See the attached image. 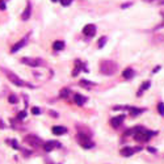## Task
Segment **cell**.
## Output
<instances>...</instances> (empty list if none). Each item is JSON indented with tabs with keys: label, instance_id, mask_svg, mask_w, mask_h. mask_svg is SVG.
Masks as SVG:
<instances>
[{
	"label": "cell",
	"instance_id": "cell-1",
	"mask_svg": "<svg viewBox=\"0 0 164 164\" xmlns=\"http://www.w3.org/2000/svg\"><path fill=\"white\" fill-rule=\"evenodd\" d=\"M100 71L104 75H113L117 71V64L113 60H103L100 64Z\"/></svg>",
	"mask_w": 164,
	"mask_h": 164
},
{
	"label": "cell",
	"instance_id": "cell-2",
	"mask_svg": "<svg viewBox=\"0 0 164 164\" xmlns=\"http://www.w3.org/2000/svg\"><path fill=\"white\" fill-rule=\"evenodd\" d=\"M3 71H4V74H5V76L8 78L11 82L12 83H14L16 85H19V87H29V88H32L33 85H30V84H28L26 82H24V80H21L19 76H17L16 74H13L12 71H9V70H7V68H3Z\"/></svg>",
	"mask_w": 164,
	"mask_h": 164
},
{
	"label": "cell",
	"instance_id": "cell-3",
	"mask_svg": "<svg viewBox=\"0 0 164 164\" xmlns=\"http://www.w3.org/2000/svg\"><path fill=\"white\" fill-rule=\"evenodd\" d=\"M76 139L80 143V146L84 148H92L93 147V142H91L89 139V135H87V134H83V133H79L78 137H76Z\"/></svg>",
	"mask_w": 164,
	"mask_h": 164
},
{
	"label": "cell",
	"instance_id": "cell-4",
	"mask_svg": "<svg viewBox=\"0 0 164 164\" xmlns=\"http://www.w3.org/2000/svg\"><path fill=\"white\" fill-rule=\"evenodd\" d=\"M29 146H32V147H39V146H43L41 138H38L37 135H33V134H29V135L25 137L24 139Z\"/></svg>",
	"mask_w": 164,
	"mask_h": 164
},
{
	"label": "cell",
	"instance_id": "cell-5",
	"mask_svg": "<svg viewBox=\"0 0 164 164\" xmlns=\"http://www.w3.org/2000/svg\"><path fill=\"white\" fill-rule=\"evenodd\" d=\"M21 62H23L24 64L32 66V67H38V66H43V64H45L42 59H38V58H29V57L23 58Z\"/></svg>",
	"mask_w": 164,
	"mask_h": 164
},
{
	"label": "cell",
	"instance_id": "cell-6",
	"mask_svg": "<svg viewBox=\"0 0 164 164\" xmlns=\"http://www.w3.org/2000/svg\"><path fill=\"white\" fill-rule=\"evenodd\" d=\"M83 33H84L87 37H93V36L96 34V26H94L93 24L85 25L84 29H83Z\"/></svg>",
	"mask_w": 164,
	"mask_h": 164
},
{
	"label": "cell",
	"instance_id": "cell-7",
	"mask_svg": "<svg viewBox=\"0 0 164 164\" xmlns=\"http://www.w3.org/2000/svg\"><path fill=\"white\" fill-rule=\"evenodd\" d=\"M141 148L139 147H137V148H133V147H123L122 150H121V155L122 156H125V158H129V156H131L134 154V152H137V151H139Z\"/></svg>",
	"mask_w": 164,
	"mask_h": 164
},
{
	"label": "cell",
	"instance_id": "cell-8",
	"mask_svg": "<svg viewBox=\"0 0 164 164\" xmlns=\"http://www.w3.org/2000/svg\"><path fill=\"white\" fill-rule=\"evenodd\" d=\"M123 119H125V116H123V114L117 116V117H113V118L110 119V125L114 127V129H117V127L123 122Z\"/></svg>",
	"mask_w": 164,
	"mask_h": 164
},
{
	"label": "cell",
	"instance_id": "cell-9",
	"mask_svg": "<svg viewBox=\"0 0 164 164\" xmlns=\"http://www.w3.org/2000/svg\"><path fill=\"white\" fill-rule=\"evenodd\" d=\"M30 14H32V4H30V3H28V4H26V8H25V11L23 12V14H21V19H23L24 21H26V20H29Z\"/></svg>",
	"mask_w": 164,
	"mask_h": 164
},
{
	"label": "cell",
	"instance_id": "cell-10",
	"mask_svg": "<svg viewBox=\"0 0 164 164\" xmlns=\"http://www.w3.org/2000/svg\"><path fill=\"white\" fill-rule=\"evenodd\" d=\"M26 45V38H23V39H20L19 42L16 43V45H14L12 49H11V53H16V51H19V50L21 49V47L23 46H25Z\"/></svg>",
	"mask_w": 164,
	"mask_h": 164
},
{
	"label": "cell",
	"instance_id": "cell-11",
	"mask_svg": "<svg viewBox=\"0 0 164 164\" xmlns=\"http://www.w3.org/2000/svg\"><path fill=\"white\" fill-rule=\"evenodd\" d=\"M57 146H59V144L57 143V142H54V141H49V142H46V143L43 144V148H45V151L50 152V151H53L54 148L57 147Z\"/></svg>",
	"mask_w": 164,
	"mask_h": 164
},
{
	"label": "cell",
	"instance_id": "cell-12",
	"mask_svg": "<svg viewBox=\"0 0 164 164\" xmlns=\"http://www.w3.org/2000/svg\"><path fill=\"white\" fill-rule=\"evenodd\" d=\"M51 131H53V134H55V135H62V134L67 133V129L63 126H54Z\"/></svg>",
	"mask_w": 164,
	"mask_h": 164
},
{
	"label": "cell",
	"instance_id": "cell-13",
	"mask_svg": "<svg viewBox=\"0 0 164 164\" xmlns=\"http://www.w3.org/2000/svg\"><path fill=\"white\" fill-rule=\"evenodd\" d=\"M87 101V97H84V96H82V94H79V93H76L75 94V103L78 104V105H84V103Z\"/></svg>",
	"mask_w": 164,
	"mask_h": 164
},
{
	"label": "cell",
	"instance_id": "cell-14",
	"mask_svg": "<svg viewBox=\"0 0 164 164\" xmlns=\"http://www.w3.org/2000/svg\"><path fill=\"white\" fill-rule=\"evenodd\" d=\"M122 76H123V79H131L134 76L133 68H126V70L122 72Z\"/></svg>",
	"mask_w": 164,
	"mask_h": 164
},
{
	"label": "cell",
	"instance_id": "cell-15",
	"mask_svg": "<svg viewBox=\"0 0 164 164\" xmlns=\"http://www.w3.org/2000/svg\"><path fill=\"white\" fill-rule=\"evenodd\" d=\"M53 47H54L55 51H60V50L64 49V42L63 41H55V42H54V45H53Z\"/></svg>",
	"mask_w": 164,
	"mask_h": 164
},
{
	"label": "cell",
	"instance_id": "cell-16",
	"mask_svg": "<svg viewBox=\"0 0 164 164\" xmlns=\"http://www.w3.org/2000/svg\"><path fill=\"white\" fill-rule=\"evenodd\" d=\"M129 110H130V113H131V116H138V114H141V113H143V112H144V109L131 107V108H129Z\"/></svg>",
	"mask_w": 164,
	"mask_h": 164
},
{
	"label": "cell",
	"instance_id": "cell-17",
	"mask_svg": "<svg viewBox=\"0 0 164 164\" xmlns=\"http://www.w3.org/2000/svg\"><path fill=\"white\" fill-rule=\"evenodd\" d=\"M150 85H151V83H150V82H144V83H143V85L141 87L139 92H138V96H141L143 91H146V89H148V88H150Z\"/></svg>",
	"mask_w": 164,
	"mask_h": 164
},
{
	"label": "cell",
	"instance_id": "cell-18",
	"mask_svg": "<svg viewBox=\"0 0 164 164\" xmlns=\"http://www.w3.org/2000/svg\"><path fill=\"white\" fill-rule=\"evenodd\" d=\"M158 110H159L160 114L164 116V104H163V103H159V104H158Z\"/></svg>",
	"mask_w": 164,
	"mask_h": 164
},
{
	"label": "cell",
	"instance_id": "cell-19",
	"mask_svg": "<svg viewBox=\"0 0 164 164\" xmlns=\"http://www.w3.org/2000/svg\"><path fill=\"white\" fill-rule=\"evenodd\" d=\"M105 42H107V37H101L100 41H98V47H103L105 45Z\"/></svg>",
	"mask_w": 164,
	"mask_h": 164
},
{
	"label": "cell",
	"instance_id": "cell-20",
	"mask_svg": "<svg viewBox=\"0 0 164 164\" xmlns=\"http://www.w3.org/2000/svg\"><path fill=\"white\" fill-rule=\"evenodd\" d=\"M8 100H9V103H11V104H16V103H17V97H16V96H13V94H11Z\"/></svg>",
	"mask_w": 164,
	"mask_h": 164
},
{
	"label": "cell",
	"instance_id": "cell-21",
	"mask_svg": "<svg viewBox=\"0 0 164 164\" xmlns=\"http://www.w3.org/2000/svg\"><path fill=\"white\" fill-rule=\"evenodd\" d=\"M60 3H62V5H70L71 3H72V0H60Z\"/></svg>",
	"mask_w": 164,
	"mask_h": 164
},
{
	"label": "cell",
	"instance_id": "cell-22",
	"mask_svg": "<svg viewBox=\"0 0 164 164\" xmlns=\"http://www.w3.org/2000/svg\"><path fill=\"white\" fill-rule=\"evenodd\" d=\"M91 82H85V80H82V82H80V85H83V87H91L92 84H89Z\"/></svg>",
	"mask_w": 164,
	"mask_h": 164
},
{
	"label": "cell",
	"instance_id": "cell-23",
	"mask_svg": "<svg viewBox=\"0 0 164 164\" xmlns=\"http://www.w3.org/2000/svg\"><path fill=\"white\" fill-rule=\"evenodd\" d=\"M68 93H70V92H68V89H63V91H62V94H60V96H62V97H67Z\"/></svg>",
	"mask_w": 164,
	"mask_h": 164
},
{
	"label": "cell",
	"instance_id": "cell-24",
	"mask_svg": "<svg viewBox=\"0 0 164 164\" xmlns=\"http://www.w3.org/2000/svg\"><path fill=\"white\" fill-rule=\"evenodd\" d=\"M5 9V4H4V2L3 0H0V11H4Z\"/></svg>",
	"mask_w": 164,
	"mask_h": 164
},
{
	"label": "cell",
	"instance_id": "cell-25",
	"mask_svg": "<svg viewBox=\"0 0 164 164\" xmlns=\"http://www.w3.org/2000/svg\"><path fill=\"white\" fill-rule=\"evenodd\" d=\"M32 112H33V114H39V109L38 108H32Z\"/></svg>",
	"mask_w": 164,
	"mask_h": 164
},
{
	"label": "cell",
	"instance_id": "cell-26",
	"mask_svg": "<svg viewBox=\"0 0 164 164\" xmlns=\"http://www.w3.org/2000/svg\"><path fill=\"white\" fill-rule=\"evenodd\" d=\"M24 117H25V112H21L20 114H19V118L21 119V118H24Z\"/></svg>",
	"mask_w": 164,
	"mask_h": 164
},
{
	"label": "cell",
	"instance_id": "cell-27",
	"mask_svg": "<svg viewBox=\"0 0 164 164\" xmlns=\"http://www.w3.org/2000/svg\"><path fill=\"white\" fill-rule=\"evenodd\" d=\"M3 127H4V122H3V119L0 118V129H3Z\"/></svg>",
	"mask_w": 164,
	"mask_h": 164
},
{
	"label": "cell",
	"instance_id": "cell-28",
	"mask_svg": "<svg viewBox=\"0 0 164 164\" xmlns=\"http://www.w3.org/2000/svg\"><path fill=\"white\" fill-rule=\"evenodd\" d=\"M148 151H150V152H155L156 150H155V148H152V147H150V148H148Z\"/></svg>",
	"mask_w": 164,
	"mask_h": 164
},
{
	"label": "cell",
	"instance_id": "cell-29",
	"mask_svg": "<svg viewBox=\"0 0 164 164\" xmlns=\"http://www.w3.org/2000/svg\"><path fill=\"white\" fill-rule=\"evenodd\" d=\"M160 26H164V20H163V23H162V25H160Z\"/></svg>",
	"mask_w": 164,
	"mask_h": 164
},
{
	"label": "cell",
	"instance_id": "cell-30",
	"mask_svg": "<svg viewBox=\"0 0 164 164\" xmlns=\"http://www.w3.org/2000/svg\"><path fill=\"white\" fill-rule=\"evenodd\" d=\"M53 2H55V0H53Z\"/></svg>",
	"mask_w": 164,
	"mask_h": 164
}]
</instances>
